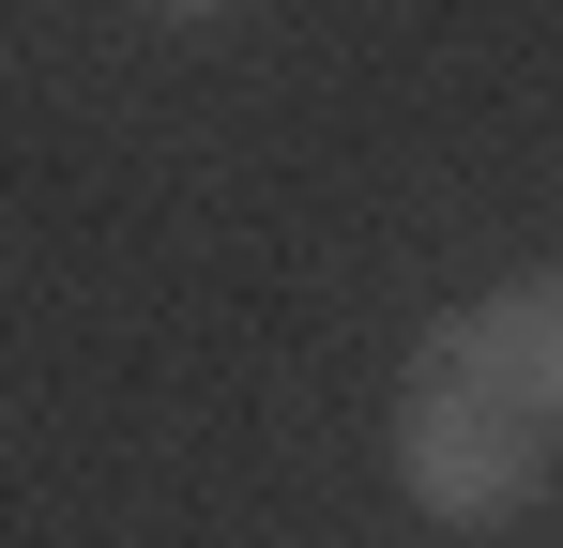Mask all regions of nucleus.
I'll use <instances>...</instances> for the list:
<instances>
[{"instance_id": "obj_1", "label": "nucleus", "mask_w": 563, "mask_h": 548, "mask_svg": "<svg viewBox=\"0 0 563 548\" xmlns=\"http://www.w3.org/2000/svg\"><path fill=\"white\" fill-rule=\"evenodd\" d=\"M549 427L518 412V396H487L457 365H411V396H396V487H411V518H442V534H503V518H533L549 503Z\"/></svg>"}, {"instance_id": "obj_2", "label": "nucleus", "mask_w": 563, "mask_h": 548, "mask_svg": "<svg viewBox=\"0 0 563 548\" xmlns=\"http://www.w3.org/2000/svg\"><path fill=\"white\" fill-rule=\"evenodd\" d=\"M427 365H457V381H487V396H518V412L563 442V274H503L487 305H457V320L427 336Z\"/></svg>"}, {"instance_id": "obj_3", "label": "nucleus", "mask_w": 563, "mask_h": 548, "mask_svg": "<svg viewBox=\"0 0 563 548\" xmlns=\"http://www.w3.org/2000/svg\"><path fill=\"white\" fill-rule=\"evenodd\" d=\"M153 15H229V0H153Z\"/></svg>"}]
</instances>
